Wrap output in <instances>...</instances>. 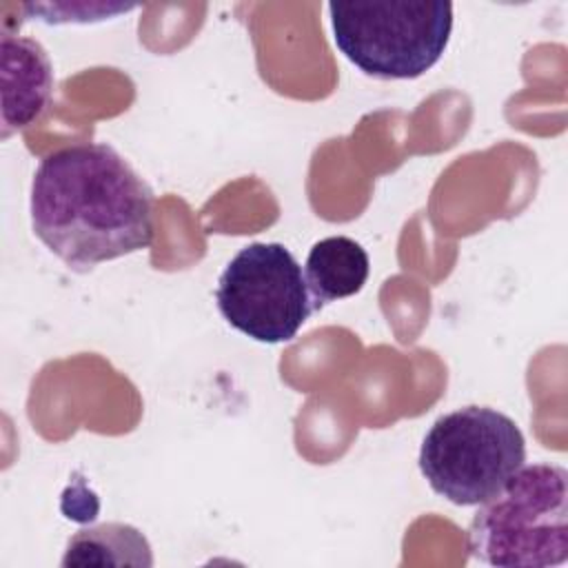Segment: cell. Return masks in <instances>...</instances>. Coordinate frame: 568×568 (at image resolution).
Segmentation results:
<instances>
[{"mask_svg": "<svg viewBox=\"0 0 568 568\" xmlns=\"http://www.w3.org/2000/svg\"><path fill=\"white\" fill-rule=\"evenodd\" d=\"M215 302L226 324L262 344L293 339L315 311L300 262L280 242L240 248L217 280Z\"/></svg>", "mask_w": 568, "mask_h": 568, "instance_id": "cell-5", "label": "cell"}, {"mask_svg": "<svg viewBox=\"0 0 568 568\" xmlns=\"http://www.w3.org/2000/svg\"><path fill=\"white\" fill-rule=\"evenodd\" d=\"M526 464L519 426L488 406H464L433 422L419 448L428 486L455 506H479Z\"/></svg>", "mask_w": 568, "mask_h": 568, "instance_id": "cell-4", "label": "cell"}, {"mask_svg": "<svg viewBox=\"0 0 568 568\" xmlns=\"http://www.w3.org/2000/svg\"><path fill=\"white\" fill-rule=\"evenodd\" d=\"M371 260L364 246L346 235L315 242L306 255L304 277L315 311L359 293L368 280Z\"/></svg>", "mask_w": 568, "mask_h": 568, "instance_id": "cell-7", "label": "cell"}, {"mask_svg": "<svg viewBox=\"0 0 568 568\" xmlns=\"http://www.w3.org/2000/svg\"><path fill=\"white\" fill-rule=\"evenodd\" d=\"M337 49L366 75L413 80L444 55L453 4L444 0H355L328 4Z\"/></svg>", "mask_w": 568, "mask_h": 568, "instance_id": "cell-3", "label": "cell"}, {"mask_svg": "<svg viewBox=\"0 0 568 568\" xmlns=\"http://www.w3.org/2000/svg\"><path fill=\"white\" fill-rule=\"evenodd\" d=\"M53 93V67L31 38L2 36V140L38 120Z\"/></svg>", "mask_w": 568, "mask_h": 568, "instance_id": "cell-6", "label": "cell"}, {"mask_svg": "<svg viewBox=\"0 0 568 568\" xmlns=\"http://www.w3.org/2000/svg\"><path fill=\"white\" fill-rule=\"evenodd\" d=\"M470 555L497 568H548L568 561V473L557 464L521 466L479 504L468 526Z\"/></svg>", "mask_w": 568, "mask_h": 568, "instance_id": "cell-2", "label": "cell"}, {"mask_svg": "<svg viewBox=\"0 0 568 568\" xmlns=\"http://www.w3.org/2000/svg\"><path fill=\"white\" fill-rule=\"evenodd\" d=\"M62 566H153L146 537L129 524H100L78 530L64 550Z\"/></svg>", "mask_w": 568, "mask_h": 568, "instance_id": "cell-8", "label": "cell"}, {"mask_svg": "<svg viewBox=\"0 0 568 568\" xmlns=\"http://www.w3.org/2000/svg\"><path fill=\"white\" fill-rule=\"evenodd\" d=\"M29 213L36 237L78 273L153 242V191L104 142L47 153L31 180Z\"/></svg>", "mask_w": 568, "mask_h": 568, "instance_id": "cell-1", "label": "cell"}]
</instances>
